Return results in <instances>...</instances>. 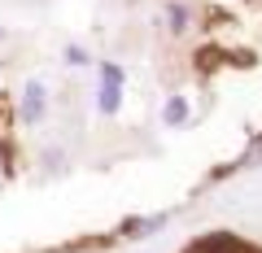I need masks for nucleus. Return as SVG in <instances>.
<instances>
[{"label":"nucleus","mask_w":262,"mask_h":253,"mask_svg":"<svg viewBox=\"0 0 262 253\" xmlns=\"http://www.w3.org/2000/svg\"><path fill=\"white\" fill-rule=\"evenodd\" d=\"M179 253H262V244L241 232H206L196 240H188Z\"/></svg>","instance_id":"f257e3e1"}]
</instances>
